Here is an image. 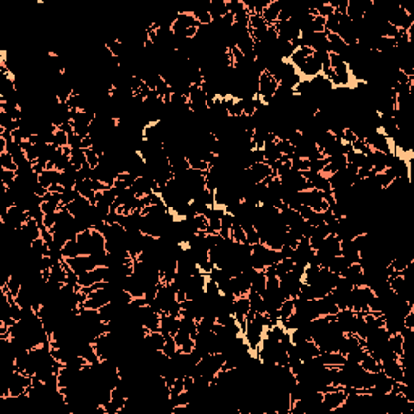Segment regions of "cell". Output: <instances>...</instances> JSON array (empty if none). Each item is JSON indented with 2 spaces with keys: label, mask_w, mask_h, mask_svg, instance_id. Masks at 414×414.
<instances>
[{
  "label": "cell",
  "mask_w": 414,
  "mask_h": 414,
  "mask_svg": "<svg viewBox=\"0 0 414 414\" xmlns=\"http://www.w3.org/2000/svg\"><path fill=\"white\" fill-rule=\"evenodd\" d=\"M319 359L325 367H343L346 362V356L341 355L340 351H329V353H320Z\"/></svg>",
  "instance_id": "6"
},
{
  "label": "cell",
  "mask_w": 414,
  "mask_h": 414,
  "mask_svg": "<svg viewBox=\"0 0 414 414\" xmlns=\"http://www.w3.org/2000/svg\"><path fill=\"white\" fill-rule=\"evenodd\" d=\"M0 167L2 170H12V171H18V165L15 162L13 155L10 152H3L0 154Z\"/></svg>",
  "instance_id": "15"
},
{
  "label": "cell",
  "mask_w": 414,
  "mask_h": 414,
  "mask_svg": "<svg viewBox=\"0 0 414 414\" xmlns=\"http://www.w3.org/2000/svg\"><path fill=\"white\" fill-rule=\"evenodd\" d=\"M62 254L63 259H72V257H78L81 256V248H79L76 240H67V243L63 245L62 248Z\"/></svg>",
  "instance_id": "11"
},
{
  "label": "cell",
  "mask_w": 414,
  "mask_h": 414,
  "mask_svg": "<svg viewBox=\"0 0 414 414\" xmlns=\"http://www.w3.org/2000/svg\"><path fill=\"white\" fill-rule=\"evenodd\" d=\"M359 366L367 372H378L380 371V362H378L372 355H369L367 351L362 355L361 361H359Z\"/></svg>",
  "instance_id": "12"
},
{
  "label": "cell",
  "mask_w": 414,
  "mask_h": 414,
  "mask_svg": "<svg viewBox=\"0 0 414 414\" xmlns=\"http://www.w3.org/2000/svg\"><path fill=\"white\" fill-rule=\"evenodd\" d=\"M277 144V149L282 155H295V146H293L288 139H279L277 138L275 141Z\"/></svg>",
  "instance_id": "17"
},
{
  "label": "cell",
  "mask_w": 414,
  "mask_h": 414,
  "mask_svg": "<svg viewBox=\"0 0 414 414\" xmlns=\"http://www.w3.org/2000/svg\"><path fill=\"white\" fill-rule=\"evenodd\" d=\"M57 220H58V212H55V214H45L44 219H42L44 228L52 230L54 226H55V224H57Z\"/></svg>",
  "instance_id": "22"
},
{
  "label": "cell",
  "mask_w": 414,
  "mask_h": 414,
  "mask_svg": "<svg viewBox=\"0 0 414 414\" xmlns=\"http://www.w3.org/2000/svg\"><path fill=\"white\" fill-rule=\"evenodd\" d=\"M86 162V151L84 149H73L72 155H70V164L75 165L79 170Z\"/></svg>",
  "instance_id": "16"
},
{
  "label": "cell",
  "mask_w": 414,
  "mask_h": 414,
  "mask_svg": "<svg viewBox=\"0 0 414 414\" xmlns=\"http://www.w3.org/2000/svg\"><path fill=\"white\" fill-rule=\"evenodd\" d=\"M143 341L151 351H162L165 345V335L160 330L157 332H146Z\"/></svg>",
  "instance_id": "5"
},
{
  "label": "cell",
  "mask_w": 414,
  "mask_h": 414,
  "mask_svg": "<svg viewBox=\"0 0 414 414\" xmlns=\"http://www.w3.org/2000/svg\"><path fill=\"white\" fill-rule=\"evenodd\" d=\"M86 162L91 165V169H95V167H99L100 164V155L95 152L93 148L86 149Z\"/></svg>",
  "instance_id": "21"
},
{
  "label": "cell",
  "mask_w": 414,
  "mask_h": 414,
  "mask_svg": "<svg viewBox=\"0 0 414 414\" xmlns=\"http://www.w3.org/2000/svg\"><path fill=\"white\" fill-rule=\"evenodd\" d=\"M283 10V2H279V0H272L269 2V5L262 10V18L264 21L269 24V26H274V24L279 21V15Z\"/></svg>",
  "instance_id": "4"
},
{
  "label": "cell",
  "mask_w": 414,
  "mask_h": 414,
  "mask_svg": "<svg viewBox=\"0 0 414 414\" xmlns=\"http://www.w3.org/2000/svg\"><path fill=\"white\" fill-rule=\"evenodd\" d=\"M251 290L259 293L261 296L265 293V290H267V275H265L264 270L256 272L254 279H252V282H251Z\"/></svg>",
  "instance_id": "9"
},
{
  "label": "cell",
  "mask_w": 414,
  "mask_h": 414,
  "mask_svg": "<svg viewBox=\"0 0 414 414\" xmlns=\"http://www.w3.org/2000/svg\"><path fill=\"white\" fill-rule=\"evenodd\" d=\"M248 170H249V175H251V178L254 183H262L265 178L275 175L274 169H272L267 162H256V164H252Z\"/></svg>",
  "instance_id": "3"
},
{
  "label": "cell",
  "mask_w": 414,
  "mask_h": 414,
  "mask_svg": "<svg viewBox=\"0 0 414 414\" xmlns=\"http://www.w3.org/2000/svg\"><path fill=\"white\" fill-rule=\"evenodd\" d=\"M0 176H2V181L0 183L8 186V188H12L15 180L18 178V173L17 171H12V170H2V173H0Z\"/></svg>",
  "instance_id": "20"
},
{
  "label": "cell",
  "mask_w": 414,
  "mask_h": 414,
  "mask_svg": "<svg viewBox=\"0 0 414 414\" xmlns=\"http://www.w3.org/2000/svg\"><path fill=\"white\" fill-rule=\"evenodd\" d=\"M178 351H180V350H178V345H176V341H175V337H173V335H167V337H165V345H164L162 353H164L167 358H173Z\"/></svg>",
  "instance_id": "14"
},
{
  "label": "cell",
  "mask_w": 414,
  "mask_h": 414,
  "mask_svg": "<svg viewBox=\"0 0 414 414\" xmlns=\"http://www.w3.org/2000/svg\"><path fill=\"white\" fill-rule=\"evenodd\" d=\"M180 329V317L170 316V314H160V332L164 335H175L176 330Z\"/></svg>",
  "instance_id": "7"
},
{
  "label": "cell",
  "mask_w": 414,
  "mask_h": 414,
  "mask_svg": "<svg viewBox=\"0 0 414 414\" xmlns=\"http://www.w3.org/2000/svg\"><path fill=\"white\" fill-rule=\"evenodd\" d=\"M325 21H327V18L320 17V15H316V17H312L311 33H325Z\"/></svg>",
  "instance_id": "19"
},
{
  "label": "cell",
  "mask_w": 414,
  "mask_h": 414,
  "mask_svg": "<svg viewBox=\"0 0 414 414\" xmlns=\"http://www.w3.org/2000/svg\"><path fill=\"white\" fill-rule=\"evenodd\" d=\"M279 86L280 83L272 76L269 70H264V72H261L259 79H257V97L264 102V105H269L274 100V94Z\"/></svg>",
  "instance_id": "1"
},
{
  "label": "cell",
  "mask_w": 414,
  "mask_h": 414,
  "mask_svg": "<svg viewBox=\"0 0 414 414\" xmlns=\"http://www.w3.org/2000/svg\"><path fill=\"white\" fill-rule=\"evenodd\" d=\"M54 146L58 149H63L65 146H68V133L63 130L57 128L54 133Z\"/></svg>",
  "instance_id": "18"
},
{
  "label": "cell",
  "mask_w": 414,
  "mask_h": 414,
  "mask_svg": "<svg viewBox=\"0 0 414 414\" xmlns=\"http://www.w3.org/2000/svg\"><path fill=\"white\" fill-rule=\"evenodd\" d=\"M403 345H405V338H403L401 333H392L388 337V348L393 355H396L398 358L403 356Z\"/></svg>",
  "instance_id": "8"
},
{
  "label": "cell",
  "mask_w": 414,
  "mask_h": 414,
  "mask_svg": "<svg viewBox=\"0 0 414 414\" xmlns=\"http://www.w3.org/2000/svg\"><path fill=\"white\" fill-rule=\"evenodd\" d=\"M293 314H295V300H293V298H288V300H285L283 302H282V306L279 309V320H280V324H283V322L286 319H290Z\"/></svg>",
  "instance_id": "10"
},
{
  "label": "cell",
  "mask_w": 414,
  "mask_h": 414,
  "mask_svg": "<svg viewBox=\"0 0 414 414\" xmlns=\"http://www.w3.org/2000/svg\"><path fill=\"white\" fill-rule=\"evenodd\" d=\"M345 401H346L345 387H338L335 390L324 392L322 408H324V411H338L343 405H345Z\"/></svg>",
  "instance_id": "2"
},
{
  "label": "cell",
  "mask_w": 414,
  "mask_h": 414,
  "mask_svg": "<svg viewBox=\"0 0 414 414\" xmlns=\"http://www.w3.org/2000/svg\"><path fill=\"white\" fill-rule=\"evenodd\" d=\"M186 159H188L189 169H193V170H198V171H207V170L210 169V165L207 164L206 160L201 159L199 155L189 154V155H186Z\"/></svg>",
  "instance_id": "13"
},
{
  "label": "cell",
  "mask_w": 414,
  "mask_h": 414,
  "mask_svg": "<svg viewBox=\"0 0 414 414\" xmlns=\"http://www.w3.org/2000/svg\"><path fill=\"white\" fill-rule=\"evenodd\" d=\"M356 139H358V136H356V133H355V131H353L351 128H345V130H343V134H341V141H343V143L351 144V143H355Z\"/></svg>",
  "instance_id": "23"
}]
</instances>
